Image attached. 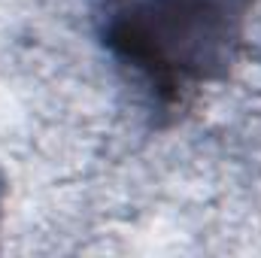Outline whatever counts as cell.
Here are the masks:
<instances>
[{"instance_id": "obj_2", "label": "cell", "mask_w": 261, "mask_h": 258, "mask_svg": "<svg viewBox=\"0 0 261 258\" xmlns=\"http://www.w3.org/2000/svg\"><path fill=\"white\" fill-rule=\"evenodd\" d=\"M0 210H3V186H0Z\"/></svg>"}, {"instance_id": "obj_1", "label": "cell", "mask_w": 261, "mask_h": 258, "mask_svg": "<svg viewBox=\"0 0 261 258\" xmlns=\"http://www.w3.org/2000/svg\"><path fill=\"white\" fill-rule=\"evenodd\" d=\"M258 0H103L100 40L164 113L225 79Z\"/></svg>"}]
</instances>
